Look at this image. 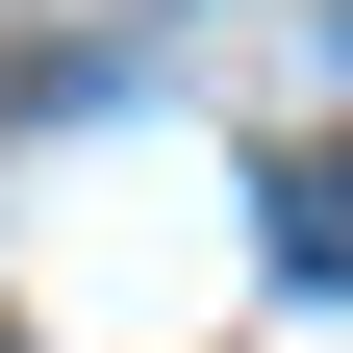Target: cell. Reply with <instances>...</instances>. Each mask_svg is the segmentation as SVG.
<instances>
[{
	"label": "cell",
	"mask_w": 353,
	"mask_h": 353,
	"mask_svg": "<svg viewBox=\"0 0 353 353\" xmlns=\"http://www.w3.org/2000/svg\"><path fill=\"white\" fill-rule=\"evenodd\" d=\"M278 278H353V152H278Z\"/></svg>",
	"instance_id": "obj_1"
}]
</instances>
